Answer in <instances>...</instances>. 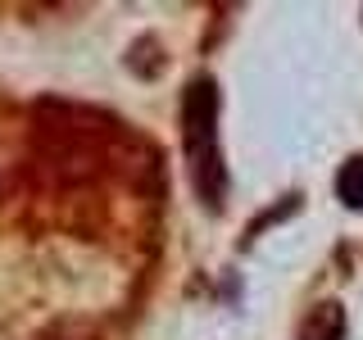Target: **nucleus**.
<instances>
[{
    "label": "nucleus",
    "instance_id": "obj_1",
    "mask_svg": "<svg viewBox=\"0 0 363 340\" xmlns=\"http://www.w3.org/2000/svg\"><path fill=\"white\" fill-rule=\"evenodd\" d=\"M182 145H186L191 181L204 209H223L227 177L218 150V82L213 77H191V86L182 91Z\"/></svg>",
    "mask_w": 363,
    "mask_h": 340
},
{
    "label": "nucleus",
    "instance_id": "obj_2",
    "mask_svg": "<svg viewBox=\"0 0 363 340\" xmlns=\"http://www.w3.org/2000/svg\"><path fill=\"white\" fill-rule=\"evenodd\" d=\"M300 340H345V309L336 300L313 304L309 317L300 322Z\"/></svg>",
    "mask_w": 363,
    "mask_h": 340
},
{
    "label": "nucleus",
    "instance_id": "obj_3",
    "mask_svg": "<svg viewBox=\"0 0 363 340\" xmlns=\"http://www.w3.org/2000/svg\"><path fill=\"white\" fill-rule=\"evenodd\" d=\"M336 196H340L345 209H363V154H354V159H345V164H340Z\"/></svg>",
    "mask_w": 363,
    "mask_h": 340
},
{
    "label": "nucleus",
    "instance_id": "obj_4",
    "mask_svg": "<svg viewBox=\"0 0 363 340\" xmlns=\"http://www.w3.org/2000/svg\"><path fill=\"white\" fill-rule=\"evenodd\" d=\"M45 340H77V336H73V332H50Z\"/></svg>",
    "mask_w": 363,
    "mask_h": 340
}]
</instances>
